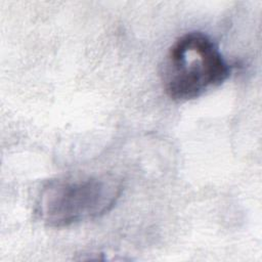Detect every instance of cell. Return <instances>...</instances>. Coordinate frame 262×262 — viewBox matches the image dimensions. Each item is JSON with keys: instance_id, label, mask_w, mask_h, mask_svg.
<instances>
[{"instance_id": "2", "label": "cell", "mask_w": 262, "mask_h": 262, "mask_svg": "<svg viewBox=\"0 0 262 262\" xmlns=\"http://www.w3.org/2000/svg\"><path fill=\"white\" fill-rule=\"evenodd\" d=\"M122 191V181L111 175L56 178L41 188L36 212L49 227H68L103 216L115 207Z\"/></svg>"}, {"instance_id": "1", "label": "cell", "mask_w": 262, "mask_h": 262, "mask_svg": "<svg viewBox=\"0 0 262 262\" xmlns=\"http://www.w3.org/2000/svg\"><path fill=\"white\" fill-rule=\"evenodd\" d=\"M230 73L231 66L214 40L193 31L180 36L169 48L162 81L171 99L188 101L223 84Z\"/></svg>"}]
</instances>
